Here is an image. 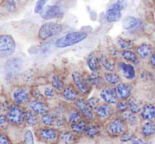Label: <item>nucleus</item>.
I'll use <instances>...</instances> for the list:
<instances>
[{
	"instance_id": "obj_24",
	"label": "nucleus",
	"mask_w": 155,
	"mask_h": 144,
	"mask_svg": "<svg viewBox=\"0 0 155 144\" xmlns=\"http://www.w3.org/2000/svg\"><path fill=\"white\" fill-rule=\"evenodd\" d=\"M107 21L108 22H116L120 21L122 18V14L121 12L120 11H116V10H111L108 9L107 10Z\"/></svg>"
},
{
	"instance_id": "obj_19",
	"label": "nucleus",
	"mask_w": 155,
	"mask_h": 144,
	"mask_svg": "<svg viewBox=\"0 0 155 144\" xmlns=\"http://www.w3.org/2000/svg\"><path fill=\"white\" fill-rule=\"evenodd\" d=\"M87 63L89 69L93 72H97L99 70V60L94 53H91L89 54L87 60Z\"/></svg>"
},
{
	"instance_id": "obj_4",
	"label": "nucleus",
	"mask_w": 155,
	"mask_h": 144,
	"mask_svg": "<svg viewBox=\"0 0 155 144\" xmlns=\"http://www.w3.org/2000/svg\"><path fill=\"white\" fill-rule=\"evenodd\" d=\"M8 121L14 125H21L25 121V113L18 105H12L9 107L7 114Z\"/></svg>"
},
{
	"instance_id": "obj_16",
	"label": "nucleus",
	"mask_w": 155,
	"mask_h": 144,
	"mask_svg": "<svg viewBox=\"0 0 155 144\" xmlns=\"http://www.w3.org/2000/svg\"><path fill=\"white\" fill-rule=\"evenodd\" d=\"M97 115L100 119L105 120L110 118L113 113V109L110 104H102L97 107Z\"/></svg>"
},
{
	"instance_id": "obj_20",
	"label": "nucleus",
	"mask_w": 155,
	"mask_h": 144,
	"mask_svg": "<svg viewBox=\"0 0 155 144\" xmlns=\"http://www.w3.org/2000/svg\"><path fill=\"white\" fill-rule=\"evenodd\" d=\"M78 96V93L73 87L68 86L63 89V97L69 101H76Z\"/></svg>"
},
{
	"instance_id": "obj_9",
	"label": "nucleus",
	"mask_w": 155,
	"mask_h": 144,
	"mask_svg": "<svg viewBox=\"0 0 155 144\" xmlns=\"http://www.w3.org/2000/svg\"><path fill=\"white\" fill-rule=\"evenodd\" d=\"M22 60L19 58H12L7 61L6 64H5V71L8 73V76H12V75L15 74L21 70L22 67Z\"/></svg>"
},
{
	"instance_id": "obj_48",
	"label": "nucleus",
	"mask_w": 155,
	"mask_h": 144,
	"mask_svg": "<svg viewBox=\"0 0 155 144\" xmlns=\"http://www.w3.org/2000/svg\"><path fill=\"white\" fill-rule=\"evenodd\" d=\"M7 7L10 10L14 9L15 8V2L14 0H8L7 1Z\"/></svg>"
},
{
	"instance_id": "obj_25",
	"label": "nucleus",
	"mask_w": 155,
	"mask_h": 144,
	"mask_svg": "<svg viewBox=\"0 0 155 144\" xmlns=\"http://www.w3.org/2000/svg\"><path fill=\"white\" fill-rule=\"evenodd\" d=\"M25 120L27 124L29 126L37 125L39 122V119L37 116V114L32 111H27L25 112Z\"/></svg>"
},
{
	"instance_id": "obj_27",
	"label": "nucleus",
	"mask_w": 155,
	"mask_h": 144,
	"mask_svg": "<svg viewBox=\"0 0 155 144\" xmlns=\"http://www.w3.org/2000/svg\"><path fill=\"white\" fill-rule=\"evenodd\" d=\"M122 56H123V57L125 60L133 63L135 65H138L139 64V60H138V57L136 56V54L134 52L131 51L130 50H125L122 53Z\"/></svg>"
},
{
	"instance_id": "obj_35",
	"label": "nucleus",
	"mask_w": 155,
	"mask_h": 144,
	"mask_svg": "<svg viewBox=\"0 0 155 144\" xmlns=\"http://www.w3.org/2000/svg\"><path fill=\"white\" fill-rule=\"evenodd\" d=\"M100 133V130L97 126L94 125H89L87 126L85 130H84V133L87 136L91 138H94L95 136Z\"/></svg>"
},
{
	"instance_id": "obj_23",
	"label": "nucleus",
	"mask_w": 155,
	"mask_h": 144,
	"mask_svg": "<svg viewBox=\"0 0 155 144\" xmlns=\"http://www.w3.org/2000/svg\"><path fill=\"white\" fill-rule=\"evenodd\" d=\"M101 63L104 68L108 72H113L115 70V62L113 60L107 57L106 56H102L101 58Z\"/></svg>"
},
{
	"instance_id": "obj_5",
	"label": "nucleus",
	"mask_w": 155,
	"mask_h": 144,
	"mask_svg": "<svg viewBox=\"0 0 155 144\" xmlns=\"http://www.w3.org/2000/svg\"><path fill=\"white\" fill-rule=\"evenodd\" d=\"M63 10L58 5H47L44 7L42 11L41 12V17L45 20L60 19L63 16Z\"/></svg>"
},
{
	"instance_id": "obj_11",
	"label": "nucleus",
	"mask_w": 155,
	"mask_h": 144,
	"mask_svg": "<svg viewBox=\"0 0 155 144\" xmlns=\"http://www.w3.org/2000/svg\"><path fill=\"white\" fill-rule=\"evenodd\" d=\"M59 133L57 130L50 127L41 129L40 130V137L42 140L46 142H53L58 139Z\"/></svg>"
},
{
	"instance_id": "obj_17",
	"label": "nucleus",
	"mask_w": 155,
	"mask_h": 144,
	"mask_svg": "<svg viewBox=\"0 0 155 144\" xmlns=\"http://www.w3.org/2000/svg\"><path fill=\"white\" fill-rule=\"evenodd\" d=\"M141 118L145 121H151L155 118V106L152 104H146L141 109Z\"/></svg>"
},
{
	"instance_id": "obj_14",
	"label": "nucleus",
	"mask_w": 155,
	"mask_h": 144,
	"mask_svg": "<svg viewBox=\"0 0 155 144\" xmlns=\"http://www.w3.org/2000/svg\"><path fill=\"white\" fill-rule=\"evenodd\" d=\"M30 108L37 115H44L47 113L49 110L48 105L41 100H34L30 102Z\"/></svg>"
},
{
	"instance_id": "obj_50",
	"label": "nucleus",
	"mask_w": 155,
	"mask_h": 144,
	"mask_svg": "<svg viewBox=\"0 0 155 144\" xmlns=\"http://www.w3.org/2000/svg\"><path fill=\"white\" fill-rule=\"evenodd\" d=\"M6 107V101H4L2 100H0V111H3Z\"/></svg>"
},
{
	"instance_id": "obj_18",
	"label": "nucleus",
	"mask_w": 155,
	"mask_h": 144,
	"mask_svg": "<svg viewBox=\"0 0 155 144\" xmlns=\"http://www.w3.org/2000/svg\"><path fill=\"white\" fill-rule=\"evenodd\" d=\"M152 52V47L150 44L143 43L136 48V53L142 60H146L150 55Z\"/></svg>"
},
{
	"instance_id": "obj_39",
	"label": "nucleus",
	"mask_w": 155,
	"mask_h": 144,
	"mask_svg": "<svg viewBox=\"0 0 155 144\" xmlns=\"http://www.w3.org/2000/svg\"><path fill=\"white\" fill-rule=\"evenodd\" d=\"M128 102H126V100H122V101L117 102V105H116V108H117V110L120 112H122V113H124L128 108Z\"/></svg>"
},
{
	"instance_id": "obj_30",
	"label": "nucleus",
	"mask_w": 155,
	"mask_h": 144,
	"mask_svg": "<svg viewBox=\"0 0 155 144\" xmlns=\"http://www.w3.org/2000/svg\"><path fill=\"white\" fill-rule=\"evenodd\" d=\"M141 131L144 136H150L155 133V125L152 122H147L144 124Z\"/></svg>"
},
{
	"instance_id": "obj_31",
	"label": "nucleus",
	"mask_w": 155,
	"mask_h": 144,
	"mask_svg": "<svg viewBox=\"0 0 155 144\" xmlns=\"http://www.w3.org/2000/svg\"><path fill=\"white\" fill-rule=\"evenodd\" d=\"M128 106H129L131 112H132L134 114L138 113V112H140L141 111V108L139 102L135 98H129V100L128 101Z\"/></svg>"
},
{
	"instance_id": "obj_22",
	"label": "nucleus",
	"mask_w": 155,
	"mask_h": 144,
	"mask_svg": "<svg viewBox=\"0 0 155 144\" xmlns=\"http://www.w3.org/2000/svg\"><path fill=\"white\" fill-rule=\"evenodd\" d=\"M138 23V20L132 16H128L123 19V27L125 30H130L135 28Z\"/></svg>"
},
{
	"instance_id": "obj_38",
	"label": "nucleus",
	"mask_w": 155,
	"mask_h": 144,
	"mask_svg": "<svg viewBox=\"0 0 155 144\" xmlns=\"http://www.w3.org/2000/svg\"><path fill=\"white\" fill-rule=\"evenodd\" d=\"M123 120H124L126 122L129 123V124H132V125H134L137 123V118L135 117V114L134 113H126V112H124L123 114Z\"/></svg>"
},
{
	"instance_id": "obj_33",
	"label": "nucleus",
	"mask_w": 155,
	"mask_h": 144,
	"mask_svg": "<svg viewBox=\"0 0 155 144\" xmlns=\"http://www.w3.org/2000/svg\"><path fill=\"white\" fill-rule=\"evenodd\" d=\"M127 4V0H117L116 2V3L113 4V5H111V6L109 8V9L121 12L126 8Z\"/></svg>"
},
{
	"instance_id": "obj_6",
	"label": "nucleus",
	"mask_w": 155,
	"mask_h": 144,
	"mask_svg": "<svg viewBox=\"0 0 155 144\" xmlns=\"http://www.w3.org/2000/svg\"><path fill=\"white\" fill-rule=\"evenodd\" d=\"M127 127H126V121L121 118H116L110 123L107 125V130L112 136H119L122 135L123 133L126 131Z\"/></svg>"
},
{
	"instance_id": "obj_10",
	"label": "nucleus",
	"mask_w": 155,
	"mask_h": 144,
	"mask_svg": "<svg viewBox=\"0 0 155 144\" xmlns=\"http://www.w3.org/2000/svg\"><path fill=\"white\" fill-rule=\"evenodd\" d=\"M72 79L74 84L80 91L83 94H87L90 91V88L87 82L83 79L82 76L78 72H74L72 73Z\"/></svg>"
},
{
	"instance_id": "obj_40",
	"label": "nucleus",
	"mask_w": 155,
	"mask_h": 144,
	"mask_svg": "<svg viewBox=\"0 0 155 144\" xmlns=\"http://www.w3.org/2000/svg\"><path fill=\"white\" fill-rule=\"evenodd\" d=\"M47 0H37V4L35 5V8H34V12L35 13H41V12L42 11V9H44V5L47 3Z\"/></svg>"
},
{
	"instance_id": "obj_47",
	"label": "nucleus",
	"mask_w": 155,
	"mask_h": 144,
	"mask_svg": "<svg viewBox=\"0 0 155 144\" xmlns=\"http://www.w3.org/2000/svg\"><path fill=\"white\" fill-rule=\"evenodd\" d=\"M8 122V118L3 115H0V129L3 128Z\"/></svg>"
},
{
	"instance_id": "obj_46",
	"label": "nucleus",
	"mask_w": 155,
	"mask_h": 144,
	"mask_svg": "<svg viewBox=\"0 0 155 144\" xmlns=\"http://www.w3.org/2000/svg\"><path fill=\"white\" fill-rule=\"evenodd\" d=\"M10 142H11L6 135L4 133H0V144H8Z\"/></svg>"
},
{
	"instance_id": "obj_28",
	"label": "nucleus",
	"mask_w": 155,
	"mask_h": 144,
	"mask_svg": "<svg viewBox=\"0 0 155 144\" xmlns=\"http://www.w3.org/2000/svg\"><path fill=\"white\" fill-rule=\"evenodd\" d=\"M104 77H105L107 82L111 85H117L120 82V76L116 73L113 72H107L104 73Z\"/></svg>"
},
{
	"instance_id": "obj_43",
	"label": "nucleus",
	"mask_w": 155,
	"mask_h": 144,
	"mask_svg": "<svg viewBox=\"0 0 155 144\" xmlns=\"http://www.w3.org/2000/svg\"><path fill=\"white\" fill-rule=\"evenodd\" d=\"M31 94L34 95V98L37 100H41V101H44L45 98L44 96L41 94V92L39 90H37V88H33L32 91H31Z\"/></svg>"
},
{
	"instance_id": "obj_12",
	"label": "nucleus",
	"mask_w": 155,
	"mask_h": 144,
	"mask_svg": "<svg viewBox=\"0 0 155 144\" xmlns=\"http://www.w3.org/2000/svg\"><path fill=\"white\" fill-rule=\"evenodd\" d=\"M116 92L117 97L121 100H126L129 98L132 94V88L129 84L118 83L116 87Z\"/></svg>"
},
{
	"instance_id": "obj_37",
	"label": "nucleus",
	"mask_w": 155,
	"mask_h": 144,
	"mask_svg": "<svg viewBox=\"0 0 155 144\" xmlns=\"http://www.w3.org/2000/svg\"><path fill=\"white\" fill-rule=\"evenodd\" d=\"M52 85H53V86L56 89L59 90V91H63V82L61 81V79H59V77L58 76H53L52 77Z\"/></svg>"
},
{
	"instance_id": "obj_29",
	"label": "nucleus",
	"mask_w": 155,
	"mask_h": 144,
	"mask_svg": "<svg viewBox=\"0 0 155 144\" xmlns=\"http://www.w3.org/2000/svg\"><path fill=\"white\" fill-rule=\"evenodd\" d=\"M86 127H87V123H86L85 121H79L77 123L71 124V128L72 131L78 133V134L84 133Z\"/></svg>"
},
{
	"instance_id": "obj_51",
	"label": "nucleus",
	"mask_w": 155,
	"mask_h": 144,
	"mask_svg": "<svg viewBox=\"0 0 155 144\" xmlns=\"http://www.w3.org/2000/svg\"><path fill=\"white\" fill-rule=\"evenodd\" d=\"M132 142H133V143H135V144H136V143H144V142L141 139H136V140H132Z\"/></svg>"
},
{
	"instance_id": "obj_36",
	"label": "nucleus",
	"mask_w": 155,
	"mask_h": 144,
	"mask_svg": "<svg viewBox=\"0 0 155 144\" xmlns=\"http://www.w3.org/2000/svg\"><path fill=\"white\" fill-rule=\"evenodd\" d=\"M59 137L61 140L65 143H70L74 141V136L72 133L69 131H63L59 133Z\"/></svg>"
},
{
	"instance_id": "obj_21",
	"label": "nucleus",
	"mask_w": 155,
	"mask_h": 144,
	"mask_svg": "<svg viewBox=\"0 0 155 144\" xmlns=\"http://www.w3.org/2000/svg\"><path fill=\"white\" fill-rule=\"evenodd\" d=\"M87 82H88V84H90V85H94V86L99 88L103 85V79L98 75L97 72H94L87 77Z\"/></svg>"
},
{
	"instance_id": "obj_42",
	"label": "nucleus",
	"mask_w": 155,
	"mask_h": 144,
	"mask_svg": "<svg viewBox=\"0 0 155 144\" xmlns=\"http://www.w3.org/2000/svg\"><path fill=\"white\" fill-rule=\"evenodd\" d=\"M133 136L134 135L132 133L126 131L121 135V136H120V140L122 142H129V141L132 140L133 139Z\"/></svg>"
},
{
	"instance_id": "obj_8",
	"label": "nucleus",
	"mask_w": 155,
	"mask_h": 144,
	"mask_svg": "<svg viewBox=\"0 0 155 144\" xmlns=\"http://www.w3.org/2000/svg\"><path fill=\"white\" fill-rule=\"evenodd\" d=\"M13 101L18 105H24L28 101L30 98V93L27 89L19 88L15 90L12 94Z\"/></svg>"
},
{
	"instance_id": "obj_49",
	"label": "nucleus",
	"mask_w": 155,
	"mask_h": 144,
	"mask_svg": "<svg viewBox=\"0 0 155 144\" xmlns=\"http://www.w3.org/2000/svg\"><path fill=\"white\" fill-rule=\"evenodd\" d=\"M150 65L152 66V67H154V68H155V53H153V54L150 56Z\"/></svg>"
},
{
	"instance_id": "obj_7",
	"label": "nucleus",
	"mask_w": 155,
	"mask_h": 144,
	"mask_svg": "<svg viewBox=\"0 0 155 144\" xmlns=\"http://www.w3.org/2000/svg\"><path fill=\"white\" fill-rule=\"evenodd\" d=\"M101 97L106 103L114 105L117 103V94L116 89L110 86H105L101 91Z\"/></svg>"
},
{
	"instance_id": "obj_13",
	"label": "nucleus",
	"mask_w": 155,
	"mask_h": 144,
	"mask_svg": "<svg viewBox=\"0 0 155 144\" xmlns=\"http://www.w3.org/2000/svg\"><path fill=\"white\" fill-rule=\"evenodd\" d=\"M118 69L119 71L121 72L123 76L126 79H129V80H132V79H135V70L132 65L129 63H126L120 62L118 64Z\"/></svg>"
},
{
	"instance_id": "obj_41",
	"label": "nucleus",
	"mask_w": 155,
	"mask_h": 144,
	"mask_svg": "<svg viewBox=\"0 0 155 144\" xmlns=\"http://www.w3.org/2000/svg\"><path fill=\"white\" fill-rule=\"evenodd\" d=\"M25 143H30L32 144L34 142V136H33L32 132L31 130H28L26 131V133H25Z\"/></svg>"
},
{
	"instance_id": "obj_32",
	"label": "nucleus",
	"mask_w": 155,
	"mask_h": 144,
	"mask_svg": "<svg viewBox=\"0 0 155 144\" xmlns=\"http://www.w3.org/2000/svg\"><path fill=\"white\" fill-rule=\"evenodd\" d=\"M81 121V115L79 111L76 109H71V111L68 114V121L70 124H74V123L78 122Z\"/></svg>"
},
{
	"instance_id": "obj_44",
	"label": "nucleus",
	"mask_w": 155,
	"mask_h": 144,
	"mask_svg": "<svg viewBox=\"0 0 155 144\" xmlns=\"http://www.w3.org/2000/svg\"><path fill=\"white\" fill-rule=\"evenodd\" d=\"M55 94H56L55 90L53 88H50V87L46 88L45 90H44V95L47 98H53L55 96Z\"/></svg>"
},
{
	"instance_id": "obj_1",
	"label": "nucleus",
	"mask_w": 155,
	"mask_h": 144,
	"mask_svg": "<svg viewBox=\"0 0 155 144\" xmlns=\"http://www.w3.org/2000/svg\"><path fill=\"white\" fill-rule=\"evenodd\" d=\"M87 34L85 32L82 31H75V32H71L65 35L62 36L60 38L58 39L56 41V47L58 48H65L68 46H73L74 44L83 41L84 39L87 38Z\"/></svg>"
},
{
	"instance_id": "obj_26",
	"label": "nucleus",
	"mask_w": 155,
	"mask_h": 144,
	"mask_svg": "<svg viewBox=\"0 0 155 144\" xmlns=\"http://www.w3.org/2000/svg\"><path fill=\"white\" fill-rule=\"evenodd\" d=\"M116 43L123 50H131L134 46V43L132 40L129 39L122 38V37H118L116 39Z\"/></svg>"
},
{
	"instance_id": "obj_15",
	"label": "nucleus",
	"mask_w": 155,
	"mask_h": 144,
	"mask_svg": "<svg viewBox=\"0 0 155 144\" xmlns=\"http://www.w3.org/2000/svg\"><path fill=\"white\" fill-rule=\"evenodd\" d=\"M75 106L79 110V111H81V114H83L86 118L91 120L93 119L94 116L93 113H92V109L91 108L87 101H84L82 98H79L75 101Z\"/></svg>"
},
{
	"instance_id": "obj_3",
	"label": "nucleus",
	"mask_w": 155,
	"mask_h": 144,
	"mask_svg": "<svg viewBox=\"0 0 155 144\" xmlns=\"http://www.w3.org/2000/svg\"><path fill=\"white\" fill-rule=\"evenodd\" d=\"M63 30L61 25L55 22H47L44 24L38 31V37L41 40H46L53 36L58 35Z\"/></svg>"
},
{
	"instance_id": "obj_45",
	"label": "nucleus",
	"mask_w": 155,
	"mask_h": 144,
	"mask_svg": "<svg viewBox=\"0 0 155 144\" xmlns=\"http://www.w3.org/2000/svg\"><path fill=\"white\" fill-rule=\"evenodd\" d=\"M98 102H99V99H97V98H95V97H93V98H90V99L87 101V103H88V105H90L91 108L93 110V109H95V107H97V104Z\"/></svg>"
},
{
	"instance_id": "obj_34",
	"label": "nucleus",
	"mask_w": 155,
	"mask_h": 144,
	"mask_svg": "<svg viewBox=\"0 0 155 144\" xmlns=\"http://www.w3.org/2000/svg\"><path fill=\"white\" fill-rule=\"evenodd\" d=\"M56 121V118L51 114L46 113L43 115L42 122L47 127H52Z\"/></svg>"
},
{
	"instance_id": "obj_2",
	"label": "nucleus",
	"mask_w": 155,
	"mask_h": 144,
	"mask_svg": "<svg viewBox=\"0 0 155 144\" xmlns=\"http://www.w3.org/2000/svg\"><path fill=\"white\" fill-rule=\"evenodd\" d=\"M15 48V41L11 35H0V59H5L12 55Z\"/></svg>"
}]
</instances>
